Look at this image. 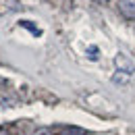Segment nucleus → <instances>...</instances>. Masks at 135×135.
<instances>
[{
  "mask_svg": "<svg viewBox=\"0 0 135 135\" xmlns=\"http://www.w3.org/2000/svg\"><path fill=\"white\" fill-rule=\"evenodd\" d=\"M0 135H8V131H6V127H0Z\"/></svg>",
  "mask_w": 135,
  "mask_h": 135,
  "instance_id": "nucleus-6",
  "label": "nucleus"
},
{
  "mask_svg": "<svg viewBox=\"0 0 135 135\" xmlns=\"http://www.w3.org/2000/svg\"><path fill=\"white\" fill-rule=\"evenodd\" d=\"M114 62H117V67H118V71L120 73H127V75H131L135 69H133V65H131V60L129 58H125L123 54H118L117 58H114Z\"/></svg>",
  "mask_w": 135,
  "mask_h": 135,
  "instance_id": "nucleus-2",
  "label": "nucleus"
},
{
  "mask_svg": "<svg viewBox=\"0 0 135 135\" xmlns=\"http://www.w3.org/2000/svg\"><path fill=\"white\" fill-rule=\"evenodd\" d=\"M58 135H85V131L81 127H65Z\"/></svg>",
  "mask_w": 135,
  "mask_h": 135,
  "instance_id": "nucleus-3",
  "label": "nucleus"
},
{
  "mask_svg": "<svg viewBox=\"0 0 135 135\" xmlns=\"http://www.w3.org/2000/svg\"><path fill=\"white\" fill-rule=\"evenodd\" d=\"M37 135H50V133H48V131H40Z\"/></svg>",
  "mask_w": 135,
  "mask_h": 135,
  "instance_id": "nucleus-7",
  "label": "nucleus"
},
{
  "mask_svg": "<svg viewBox=\"0 0 135 135\" xmlns=\"http://www.w3.org/2000/svg\"><path fill=\"white\" fill-rule=\"evenodd\" d=\"M94 2H96V4H108L110 0H94Z\"/></svg>",
  "mask_w": 135,
  "mask_h": 135,
  "instance_id": "nucleus-5",
  "label": "nucleus"
},
{
  "mask_svg": "<svg viewBox=\"0 0 135 135\" xmlns=\"http://www.w3.org/2000/svg\"><path fill=\"white\" fill-rule=\"evenodd\" d=\"M118 8L127 19H135V0H118Z\"/></svg>",
  "mask_w": 135,
  "mask_h": 135,
  "instance_id": "nucleus-1",
  "label": "nucleus"
},
{
  "mask_svg": "<svg viewBox=\"0 0 135 135\" xmlns=\"http://www.w3.org/2000/svg\"><path fill=\"white\" fill-rule=\"evenodd\" d=\"M114 81H117V83H127V81H129V75L117 71V73H114Z\"/></svg>",
  "mask_w": 135,
  "mask_h": 135,
  "instance_id": "nucleus-4",
  "label": "nucleus"
}]
</instances>
